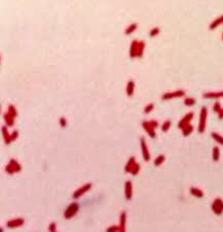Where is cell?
Here are the masks:
<instances>
[{"label":"cell","mask_w":223,"mask_h":232,"mask_svg":"<svg viewBox=\"0 0 223 232\" xmlns=\"http://www.w3.org/2000/svg\"><path fill=\"white\" fill-rule=\"evenodd\" d=\"M141 149H142V155H143V158L146 162L150 160V154H149V151H148L147 143H146L144 137H141Z\"/></svg>","instance_id":"9"},{"label":"cell","mask_w":223,"mask_h":232,"mask_svg":"<svg viewBox=\"0 0 223 232\" xmlns=\"http://www.w3.org/2000/svg\"><path fill=\"white\" fill-rule=\"evenodd\" d=\"M181 130H182V134H183V136H188V135L191 134L192 131H193V126H192L191 124H189V125L185 126V127Z\"/></svg>","instance_id":"24"},{"label":"cell","mask_w":223,"mask_h":232,"mask_svg":"<svg viewBox=\"0 0 223 232\" xmlns=\"http://www.w3.org/2000/svg\"><path fill=\"white\" fill-rule=\"evenodd\" d=\"M126 212H122L119 217V226L122 228V231H126Z\"/></svg>","instance_id":"19"},{"label":"cell","mask_w":223,"mask_h":232,"mask_svg":"<svg viewBox=\"0 0 223 232\" xmlns=\"http://www.w3.org/2000/svg\"><path fill=\"white\" fill-rule=\"evenodd\" d=\"M138 45H139V40L137 39H134L131 43V47H130V57L131 58H136L137 57V54H138Z\"/></svg>","instance_id":"10"},{"label":"cell","mask_w":223,"mask_h":232,"mask_svg":"<svg viewBox=\"0 0 223 232\" xmlns=\"http://www.w3.org/2000/svg\"><path fill=\"white\" fill-rule=\"evenodd\" d=\"M56 229H57V225H56L55 222L51 223V225H49V231H56Z\"/></svg>","instance_id":"37"},{"label":"cell","mask_w":223,"mask_h":232,"mask_svg":"<svg viewBox=\"0 0 223 232\" xmlns=\"http://www.w3.org/2000/svg\"><path fill=\"white\" fill-rule=\"evenodd\" d=\"M211 208L215 215H221L223 212V200L221 198H216L213 201Z\"/></svg>","instance_id":"5"},{"label":"cell","mask_w":223,"mask_h":232,"mask_svg":"<svg viewBox=\"0 0 223 232\" xmlns=\"http://www.w3.org/2000/svg\"><path fill=\"white\" fill-rule=\"evenodd\" d=\"M207 117H208V108L206 106H203L201 108V114H199V133H203L206 130V124H207Z\"/></svg>","instance_id":"1"},{"label":"cell","mask_w":223,"mask_h":232,"mask_svg":"<svg viewBox=\"0 0 223 232\" xmlns=\"http://www.w3.org/2000/svg\"><path fill=\"white\" fill-rule=\"evenodd\" d=\"M1 130H2L4 143H6V145H9V143H11V135H9V134H8V132H7V128L5 127V126H3V127L1 128Z\"/></svg>","instance_id":"21"},{"label":"cell","mask_w":223,"mask_h":232,"mask_svg":"<svg viewBox=\"0 0 223 232\" xmlns=\"http://www.w3.org/2000/svg\"><path fill=\"white\" fill-rule=\"evenodd\" d=\"M221 110H222V107H221V103L219 102V101H216V102L214 103V105H213V112L216 113V114H218Z\"/></svg>","instance_id":"31"},{"label":"cell","mask_w":223,"mask_h":232,"mask_svg":"<svg viewBox=\"0 0 223 232\" xmlns=\"http://www.w3.org/2000/svg\"><path fill=\"white\" fill-rule=\"evenodd\" d=\"M124 194H126V198L128 200H131L133 196V185L131 181H126V185H124Z\"/></svg>","instance_id":"13"},{"label":"cell","mask_w":223,"mask_h":232,"mask_svg":"<svg viewBox=\"0 0 223 232\" xmlns=\"http://www.w3.org/2000/svg\"><path fill=\"white\" fill-rule=\"evenodd\" d=\"M185 96V91L184 90H176L173 92H167L161 96L163 100H171V99L175 98H180V97Z\"/></svg>","instance_id":"4"},{"label":"cell","mask_w":223,"mask_h":232,"mask_svg":"<svg viewBox=\"0 0 223 232\" xmlns=\"http://www.w3.org/2000/svg\"><path fill=\"white\" fill-rule=\"evenodd\" d=\"M134 90H135V82L133 80H130L128 82V84H126V95H128L129 97L133 96V94H134Z\"/></svg>","instance_id":"14"},{"label":"cell","mask_w":223,"mask_h":232,"mask_svg":"<svg viewBox=\"0 0 223 232\" xmlns=\"http://www.w3.org/2000/svg\"><path fill=\"white\" fill-rule=\"evenodd\" d=\"M211 136H212V138L214 139L216 143L223 145V136H221L220 134H218L217 132H212V133H211Z\"/></svg>","instance_id":"23"},{"label":"cell","mask_w":223,"mask_h":232,"mask_svg":"<svg viewBox=\"0 0 223 232\" xmlns=\"http://www.w3.org/2000/svg\"><path fill=\"white\" fill-rule=\"evenodd\" d=\"M189 192H190V194H191L192 196L197 197V198H201V197H204V192L201 191V189H199V188L190 187Z\"/></svg>","instance_id":"15"},{"label":"cell","mask_w":223,"mask_h":232,"mask_svg":"<svg viewBox=\"0 0 223 232\" xmlns=\"http://www.w3.org/2000/svg\"><path fill=\"white\" fill-rule=\"evenodd\" d=\"M140 164H138V163H136L135 164V166H134V168H133V170H132V172L131 173L133 174V175H137L138 173H139V171H140Z\"/></svg>","instance_id":"33"},{"label":"cell","mask_w":223,"mask_h":232,"mask_svg":"<svg viewBox=\"0 0 223 232\" xmlns=\"http://www.w3.org/2000/svg\"><path fill=\"white\" fill-rule=\"evenodd\" d=\"M135 164H136L135 157H131V159L128 161L126 167H124V171H126V172H132V170H133V168H134V166H135Z\"/></svg>","instance_id":"17"},{"label":"cell","mask_w":223,"mask_h":232,"mask_svg":"<svg viewBox=\"0 0 223 232\" xmlns=\"http://www.w3.org/2000/svg\"><path fill=\"white\" fill-rule=\"evenodd\" d=\"M149 122H150L151 126H152L153 128H157V127H158V122H157L156 120H151V121H149Z\"/></svg>","instance_id":"38"},{"label":"cell","mask_w":223,"mask_h":232,"mask_svg":"<svg viewBox=\"0 0 223 232\" xmlns=\"http://www.w3.org/2000/svg\"><path fill=\"white\" fill-rule=\"evenodd\" d=\"M197 103V100L195 98H192V97H187V98L184 99V104L186 106H192V105H195Z\"/></svg>","instance_id":"28"},{"label":"cell","mask_w":223,"mask_h":232,"mask_svg":"<svg viewBox=\"0 0 223 232\" xmlns=\"http://www.w3.org/2000/svg\"><path fill=\"white\" fill-rule=\"evenodd\" d=\"M21 170H22V166H21L20 163L17 160H15V159H10V160H9V163L6 165V167H5V171L9 174L17 173V172H20Z\"/></svg>","instance_id":"3"},{"label":"cell","mask_w":223,"mask_h":232,"mask_svg":"<svg viewBox=\"0 0 223 232\" xmlns=\"http://www.w3.org/2000/svg\"><path fill=\"white\" fill-rule=\"evenodd\" d=\"M153 110H154V104H153V103H149V104L146 105L145 108H144V113H145V114H150Z\"/></svg>","instance_id":"32"},{"label":"cell","mask_w":223,"mask_h":232,"mask_svg":"<svg viewBox=\"0 0 223 232\" xmlns=\"http://www.w3.org/2000/svg\"><path fill=\"white\" fill-rule=\"evenodd\" d=\"M138 28V23H132L131 25H129V27L124 30V34L126 35H130V34L134 33V32L137 30Z\"/></svg>","instance_id":"20"},{"label":"cell","mask_w":223,"mask_h":232,"mask_svg":"<svg viewBox=\"0 0 223 232\" xmlns=\"http://www.w3.org/2000/svg\"><path fill=\"white\" fill-rule=\"evenodd\" d=\"M192 119H193V113L190 112V113H188V114H186L185 116L179 121V123H178V128H179V129H183L185 126L189 125L190 121H191Z\"/></svg>","instance_id":"6"},{"label":"cell","mask_w":223,"mask_h":232,"mask_svg":"<svg viewBox=\"0 0 223 232\" xmlns=\"http://www.w3.org/2000/svg\"><path fill=\"white\" fill-rule=\"evenodd\" d=\"M212 158H213V161H215V162L219 161V159H220V150H219L218 147H213Z\"/></svg>","instance_id":"22"},{"label":"cell","mask_w":223,"mask_h":232,"mask_svg":"<svg viewBox=\"0 0 223 232\" xmlns=\"http://www.w3.org/2000/svg\"><path fill=\"white\" fill-rule=\"evenodd\" d=\"M171 124H172V123H171V121H170V120L165 121V122H163V125H161V130H163V132H167L169 129H170Z\"/></svg>","instance_id":"30"},{"label":"cell","mask_w":223,"mask_h":232,"mask_svg":"<svg viewBox=\"0 0 223 232\" xmlns=\"http://www.w3.org/2000/svg\"><path fill=\"white\" fill-rule=\"evenodd\" d=\"M92 188V184L91 183H88L85 184V185H83L81 188H79V189H77L74 192V194H73V198L74 199H78L79 197H81L82 195L84 194V193H86L88 191V190H91Z\"/></svg>","instance_id":"7"},{"label":"cell","mask_w":223,"mask_h":232,"mask_svg":"<svg viewBox=\"0 0 223 232\" xmlns=\"http://www.w3.org/2000/svg\"><path fill=\"white\" fill-rule=\"evenodd\" d=\"M78 210H79V204H78L77 202H73V203H71V204H69L64 212L65 219L69 220V219H71V218H73V217L77 214Z\"/></svg>","instance_id":"2"},{"label":"cell","mask_w":223,"mask_h":232,"mask_svg":"<svg viewBox=\"0 0 223 232\" xmlns=\"http://www.w3.org/2000/svg\"><path fill=\"white\" fill-rule=\"evenodd\" d=\"M18 136H19V131H18V130H15V131H13V133L11 134V141L16 140V139L18 138Z\"/></svg>","instance_id":"36"},{"label":"cell","mask_w":223,"mask_h":232,"mask_svg":"<svg viewBox=\"0 0 223 232\" xmlns=\"http://www.w3.org/2000/svg\"><path fill=\"white\" fill-rule=\"evenodd\" d=\"M159 32H160V29H159L158 27H154V28H152V29L149 31V36H150V37H155V36L158 35Z\"/></svg>","instance_id":"29"},{"label":"cell","mask_w":223,"mask_h":232,"mask_svg":"<svg viewBox=\"0 0 223 232\" xmlns=\"http://www.w3.org/2000/svg\"><path fill=\"white\" fill-rule=\"evenodd\" d=\"M222 24H223V15H222V16H220V17H218L217 19H215V20L211 23L210 26H209V29L214 30V29H216L217 27H219L220 25H222Z\"/></svg>","instance_id":"16"},{"label":"cell","mask_w":223,"mask_h":232,"mask_svg":"<svg viewBox=\"0 0 223 232\" xmlns=\"http://www.w3.org/2000/svg\"><path fill=\"white\" fill-rule=\"evenodd\" d=\"M4 120H5V123L7 124V126H13V123H15V118L11 117L8 113L4 114Z\"/></svg>","instance_id":"26"},{"label":"cell","mask_w":223,"mask_h":232,"mask_svg":"<svg viewBox=\"0 0 223 232\" xmlns=\"http://www.w3.org/2000/svg\"><path fill=\"white\" fill-rule=\"evenodd\" d=\"M59 122H60L61 127H66L67 126V120H66V118H64V117H61L60 120H59Z\"/></svg>","instance_id":"34"},{"label":"cell","mask_w":223,"mask_h":232,"mask_svg":"<svg viewBox=\"0 0 223 232\" xmlns=\"http://www.w3.org/2000/svg\"><path fill=\"white\" fill-rule=\"evenodd\" d=\"M145 41L143 40H139V45H138V54H137V58H142L144 55V51H145Z\"/></svg>","instance_id":"18"},{"label":"cell","mask_w":223,"mask_h":232,"mask_svg":"<svg viewBox=\"0 0 223 232\" xmlns=\"http://www.w3.org/2000/svg\"><path fill=\"white\" fill-rule=\"evenodd\" d=\"M222 40H223V32H222Z\"/></svg>","instance_id":"40"},{"label":"cell","mask_w":223,"mask_h":232,"mask_svg":"<svg viewBox=\"0 0 223 232\" xmlns=\"http://www.w3.org/2000/svg\"><path fill=\"white\" fill-rule=\"evenodd\" d=\"M203 97L206 99H219L223 98V91L218 92H208V93L203 94Z\"/></svg>","instance_id":"12"},{"label":"cell","mask_w":223,"mask_h":232,"mask_svg":"<svg viewBox=\"0 0 223 232\" xmlns=\"http://www.w3.org/2000/svg\"><path fill=\"white\" fill-rule=\"evenodd\" d=\"M107 231H122L120 226H111L107 229Z\"/></svg>","instance_id":"35"},{"label":"cell","mask_w":223,"mask_h":232,"mask_svg":"<svg viewBox=\"0 0 223 232\" xmlns=\"http://www.w3.org/2000/svg\"><path fill=\"white\" fill-rule=\"evenodd\" d=\"M218 118H219V120H222L223 119V108L218 113Z\"/></svg>","instance_id":"39"},{"label":"cell","mask_w":223,"mask_h":232,"mask_svg":"<svg viewBox=\"0 0 223 232\" xmlns=\"http://www.w3.org/2000/svg\"><path fill=\"white\" fill-rule=\"evenodd\" d=\"M24 222H25L24 219H22V218H18V219L9 220V221L6 223V227L7 228H10V229H13V228L20 227V226H22L23 224H24Z\"/></svg>","instance_id":"11"},{"label":"cell","mask_w":223,"mask_h":232,"mask_svg":"<svg viewBox=\"0 0 223 232\" xmlns=\"http://www.w3.org/2000/svg\"><path fill=\"white\" fill-rule=\"evenodd\" d=\"M166 160V156L165 155H159L158 157H156V159L154 160V165L155 166H159L161 165L163 162Z\"/></svg>","instance_id":"27"},{"label":"cell","mask_w":223,"mask_h":232,"mask_svg":"<svg viewBox=\"0 0 223 232\" xmlns=\"http://www.w3.org/2000/svg\"><path fill=\"white\" fill-rule=\"evenodd\" d=\"M7 113H8L11 117H13V118H17V117H18V110H17L16 106H15V105H13V104L8 105V110H7Z\"/></svg>","instance_id":"25"},{"label":"cell","mask_w":223,"mask_h":232,"mask_svg":"<svg viewBox=\"0 0 223 232\" xmlns=\"http://www.w3.org/2000/svg\"><path fill=\"white\" fill-rule=\"evenodd\" d=\"M142 127L145 129V131L147 132L148 135L150 136L151 138H155V136H156V134H155V128H153L151 126L149 121H143L142 122Z\"/></svg>","instance_id":"8"}]
</instances>
